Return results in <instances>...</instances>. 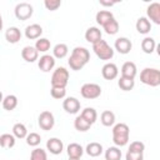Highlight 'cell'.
Returning a JSON list of instances; mask_svg holds the SVG:
<instances>
[{"instance_id":"7bdbcfd3","label":"cell","mask_w":160,"mask_h":160,"mask_svg":"<svg viewBox=\"0 0 160 160\" xmlns=\"http://www.w3.org/2000/svg\"><path fill=\"white\" fill-rule=\"evenodd\" d=\"M2 26H4V21H2V16H1V14H0V31L2 30Z\"/></svg>"},{"instance_id":"d6986e66","label":"cell","mask_w":160,"mask_h":160,"mask_svg":"<svg viewBox=\"0 0 160 160\" xmlns=\"http://www.w3.org/2000/svg\"><path fill=\"white\" fill-rule=\"evenodd\" d=\"M135 28L138 30L139 34H142V35H146L150 32L151 30V22L149 21V19L146 16H141L136 20V24H135Z\"/></svg>"},{"instance_id":"6da1fadb","label":"cell","mask_w":160,"mask_h":160,"mask_svg":"<svg viewBox=\"0 0 160 160\" xmlns=\"http://www.w3.org/2000/svg\"><path fill=\"white\" fill-rule=\"evenodd\" d=\"M90 60V51L84 46H76L72 49L68 64L71 70L79 71L81 70Z\"/></svg>"},{"instance_id":"f6af8a7d","label":"cell","mask_w":160,"mask_h":160,"mask_svg":"<svg viewBox=\"0 0 160 160\" xmlns=\"http://www.w3.org/2000/svg\"><path fill=\"white\" fill-rule=\"evenodd\" d=\"M68 160H80V159H72V158H69Z\"/></svg>"},{"instance_id":"d4e9b609","label":"cell","mask_w":160,"mask_h":160,"mask_svg":"<svg viewBox=\"0 0 160 160\" xmlns=\"http://www.w3.org/2000/svg\"><path fill=\"white\" fill-rule=\"evenodd\" d=\"M111 19H114V15L111 11L109 10H100L96 12V16H95V20L96 22L100 25V26H104L108 21H110Z\"/></svg>"},{"instance_id":"5bb4252c","label":"cell","mask_w":160,"mask_h":160,"mask_svg":"<svg viewBox=\"0 0 160 160\" xmlns=\"http://www.w3.org/2000/svg\"><path fill=\"white\" fill-rule=\"evenodd\" d=\"M101 75L105 80H114L119 75V69L114 62H106L101 68Z\"/></svg>"},{"instance_id":"cb8c5ba5","label":"cell","mask_w":160,"mask_h":160,"mask_svg":"<svg viewBox=\"0 0 160 160\" xmlns=\"http://www.w3.org/2000/svg\"><path fill=\"white\" fill-rule=\"evenodd\" d=\"M100 121L104 126L106 128H110V126H114L115 125V114L110 110H104L100 115Z\"/></svg>"},{"instance_id":"b9f144b4","label":"cell","mask_w":160,"mask_h":160,"mask_svg":"<svg viewBox=\"0 0 160 160\" xmlns=\"http://www.w3.org/2000/svg\"><path fill=\"white\" fill-rule=\"evenodd\" d=\"M99 4H100L101 6H108V8H111V6H114L116 2H115V1H104V0H100V1H99Z\"/></svg>"},{"instance_id":"2e32d148","label":"cell","mask_w":160,"mask_h":160,"mask_svg":"<svg viewBox=\"0 0 160 160\" xmlns=\"http://www.w3.org/2000/svg\"><path fill=\"white\" fill-rule=\"evenodd\" d=\"M21 58L26 61V62H34L39 59V52L34 46H24L21 50Z\"/></svg>"},{"instance_id":"ba28073f","label":"cell","mask_w":160,"mask_h":160,"mask_svg":"<svg viewBox=\"0 0 160 160\" xmlns=\"http://www.w3.org/2000/svg\"><path fill=\"white\" fill-rule=\"evenodd\" d=\"M38 124L40 126L41 130H45V131H49L54 128L55 125V118H54V114L51 111H42L40 112L39 118H38Z\"/></svg>"},{"instance_id":"ffe728a7","label":"cell","mask_w":160,"mask_h":160,"mask_svg":"<svg viewBox=\"0 0 160 160\" xmlns=\"http://www.w3.org/2000/svg\"><path fill=\"white\" fill-rule=\"evenodd\" d=\"M85 40L91 44H95L96 41L101 40V30L96 26H90L85 31Z\"/></svg>"},{"instance_id":"3957f363","label":"cell","mask_w":160,"mask_h":160,"mask_svg":"<svg viewBox=\"0 0 160 160\" xmlns=\"http://www.w3.org/2000/svg\"><path fill=\"white\" fill-rule=\"evenodd\" d=\"M140 81L148 86L156 88L160 85V70L156 68H145L140 72Z\"/></svg>"},{"instance_id":"83f0119b","label":"cell","mask_w":160,"mask_h":160,"mask_svg":"<svg viewBox=\"0 0 160 160\" xmlns=\"http://www.w3.org/2000/svg\"><path fill=\"white\" fill-rule=\"evenodd\" d=\"M74 128H75L78 131H80V132H85V131L90 130L91 124H90L89 121H86L81 115H78V116L75 118V120H74Z\"/></svg>"},{"instance_id":"f546056e","label":"cell","mask_w":160,"mask_h":160,"mask_svg":"<svg viewBox=\"0 0 160 160\" xmlns=\"http://www.w3.org/2000/svg\"><path fill=\"white\" fill-rule=\"evenodd\" d=\"M28 129L22 122H16L12 126V135L15 136V139H25L28 135Z\"/></svg>"},{"instance_id":"4316f807","label":"cell","mask_w":160,"mask_h":160,"mask_svg":"<svg viewBox=\"0 0 160 160\" xmlns=\"http://www.w3.org/2000/svg\"><path fill=\"white\" fill-rule=\"evenodd\" d=\"M16 139L12 134H1L0 135V146L2 149H11L15 146Z\"/></svg>"},{"instance_id":"9c48e42d","label":"cell","mask_w":160,"mask_h":160,"mask_svg":"<svg viewBox=\"0 0 160 160\" xmlns=\"http://www.w3.org/2000/svg\"><path fill=\"white\" fill-rule=\"evenodd\" d=\"M80 106H81L80 101L74 96H68L62 101V109L68 114H78L80 111Z\"/></svg>"},{"instance_id":"44dd1931","label":"cell","mask_w":160,"mask_h":160,"mask_svg":"<svg viewBox=\"0 0 160 160\" xmlns=\"http://www.w3.org/2000/svg\"><path fill=\"white\" fill-rule=\"evenodd\" d=\"M66 152H68V156L69 158H72V159H80L84 154V148L78 144V142H71L68 145L66 148Z\"/></svg>"},{"instance_id":"7c38bea8","label":"cell","mask_w":160,"mask_h":160,"mask_svg":"<svg viewBox=\"0 0 160 160\" xmlns=\"http://www.w3.org/2000/svg\"><path fill=\"white\" fill-rule=\"evenodd\" d=\"M114 48L118 52L122 54V55H126L131 51L132 49V44L130 41V39L125 38V36H121V38H118L115 40V44H114Z\"/></svg>"},{"instance_id":"4dcf8cb0","label":"cell","mask_w":160,"mask_h":160,"mask_svg":"<svg viewBox=\"0 0 160 160\" xmlns=\"http://www.w3.org/2000/svg\"><path fill=\"white\" fill-rule=\"evenodd\" d=\"M105 160H120L121 159V150L118 146H110L105 150Z\"/></svg>"},{"instance_id":"7402d4cb","label":"cell","mask_w":160,"mask_h":160,"mask_svg":"<svg viewBox=\"0 0 160 160\" xmlns=\"http://www.w3.org/2000/svg\"><path fill=\"white\" fill-rule=\"evenodd\" d=\"M86 151V154L91 158H98L102 154L104 149H102V145L100 142H96V141H92V142H89L86 145V148L84 149Z\"/></svg>"},{"instance_id":"ab89813d","label":"cell","mask_w":160,"mask_h":160,"mask_svg":"<svg viewBox=\"0 0 160 160\" xmlns=\"http://www.w3.org/2000/svg\"><path fill=\"white\" fill-rule=\"evenodd\" d=\"M145 150V144L141 141H132L129 145V150L128 151H132V152H142L144 154Z\"/></svg>"},{"instance_id":"d6a6232c","label":"cell","mask_w":160,"mask_h":160,"mask_svg":"<svg viewBox=\"0 0 160 160\" xmlns=\"http://www.w3.org/2000/svg\"><path fill=\"white\" fill-rule=\"evenodd\" d=\"M118 85L121 90L124 91H130L134 89L135 86V80L134 79H129V78H124V76H120L119 80H118Z\"/></svg>"},{"instance_id":"52a82bcc","label":"cell","mask_w":160,"mask_h":160,"mask_svg":"<svg viewBox=\"0 0 160 160\" xmlns=\"http://www.w3.org/2000/svg\"><path fill=\"white\" fill-rule=\"evenodd\" d=\"M14 14H15V16H16L18 20L24 21V20H28V19H30L32 16L34 8H32V5L30 2L22 1V2L16 4V6L14 9Z\"/></svg>"},{"instance_id":"8992f818","label":"cell","mask_w":160,"mask_h":160,"mask_svg":"<svg viewBox=\"0 0 160 160\" xmlns=\"http://www.w3.org/2000/svg\"><path fill=\"white\" fill-rule=\"evenodd\" d=\"M80 94L84 99H88V100L98 99L101 95V86L95 82H86L81 86Z\"/></svg>"},{"instance_id":"f1b7e54d","label":"cell","mask_w":160,"mask_h":160,"mask_svg":"<svg viewBox=\"0 0 160 160\" xmlns=\"http://www.w3.org/2000/svg\"><path fill=\"white\" fill-rule=\"evenodd\" d=\"M69 52V48L66 44H56L54 48H52V56L55 59H64Z\"/></svg>"},{"instance_id":"ac0fdd59","label":"cell","mask_w":160,"mask_h":160,"mask_svg":"<svg viewBox=\"0 0 160 160\" xmlns=\"http://www.w3.org/2000/svg\"><path fill=\"white\" fill-rule=\"evenodd\" d=\"M5 39L10 44H16L21 40V31L19 28L16 26H10L6 31H5Z\"/></svg>"},{"instance_id":"d590c367","label":"cell","mask_w":160,"mask_h":160,"mask_svg":"<svg viewBox=\"0 0 160 160\" xmlns=\"http://www.w3.org/2000/svg\"><path fill=\"white\" fill-rule=\"evenodd\" d=\"M50 95L51 98L56 99V100H61L65 99L66 96V88H58V86H51L50 90Z\"/></svg>"},{"instance_id":"5b68a950","label":"cell","mask_w":160,"mask_h":160,"mask_svg":"<svg viewBox=\"0 0 160 160\" xmlns=\"http://www.w3.org/2000/svg\"><path fill=\"white\" fill-rule=\"evenodd\" d=\"M69 70H66L64 66H59L52 71L50 82L51 86H58V88H66L69 82Z\"/></svg>"},{"instance_id":"60d3db41","label":"cell","mask_w":160,"mask_h":160,"mask_svg":"<svg viewBox=\"0 0 160 160\" xmlns=\"http://www.w3.org/2000/svg\"><path fill=\"white\" fill-rule=\"evenodd\" d=\"M126 160H144V154L142 152H132V151H128L125 155Z\"/></svg>"},{"instance_id":"603a6c76","label":"cell","mask_w":160,"mask_h":160,"mask_svg":"<svg viewBox=\"0 0 160 160\" xmlns=\"http://www.w3.org/2000/svg\"><path fill=\"white\" fill-rule=\"evenodd\" d=\"M18 102H19V101H18V98H16L15 95L10 94V95H6V96H4L1 105H2L4 110H6V111H12L14 109H16V106H18Z\"/></svg>"},{"instance_id":"74e56055","label":"cell","mask_w":160,"mask_h":160,"mask_svg":"<svg viewBox=\"0 0 160 160\" xmlns=\"http://www.w3.org/2000/svg\"><path fill=\"white\" fill-rule=\"evenodd\" d=\"M25 139H26V144L29 146H34V148H36L41 142V136L38 132H30L26 135Z\"/></svg>"},{"instance_id":"4fadbf2b","label":"cell","mask_w":160,"mask_h":160,"mask_svg":"<svg viewBox=\"0 0 160 160\" xmlns=\"http://www.w3.org/2000/svg\"><path fill=\"white\" fill-rule=\"evenodd\" d=\"M46 150L52 155H60L64 150V144L59 138H50L46 141Z\"/></svg>"},{"instance_id":"7a4b0ae2","label":"cell","mask_w":160,"mask_h":160,"mask_svg":"<svg viewBox=\"0 0 160 160\" xmlns=\"http://www.w3.org/2000/svg\"><path fill=\"white\" fill-rule=\"evenodd\" d=\"M111 132H112V142L115 144V146L121 148V146H125L129 142L130 129L125 122L115 124L112 126Z\"/></svg>"},{"instance_id":"ee69618b","label":"cell","mask_w":160,"mask_h":160,"mask_svg":"<svg viewBox=\"0 0 160 160\" xmlns=\"http://www.w3.org/2000/svg\"><path fill=\"white\" fill-rule=\"evenodd\" d=\"M2 99H4V95H2V92L0 91V104L2 102Z\"/></svg>"},{"instance_id":"9a60e30c","label":"cell","mask_w":160,"mask_h":160,"mask_svg":"<svg viewBox=\"0 0 160 160\" xmlns=\"http://www.w3.org/2000/svg\"><path fill=\"white\" fill-rule=\"evenodd\" d=\"M42 34V28L39 24H30L25 28V36L29 40H38L41 38Z\"/></svg>"},{"instance_id":"30bf717a","label":"cell","mask_w":160,"mask_h":160,"mask_svg":"<svg viewBox=\"0 0 160 160\" xmlns=\"http://www.w3.org/2000/svg\"><path fill=\"white\" fill-rule=\"evenodd\" d=\"M38 66L41 71L44 72H49L54 69L55 66V58L52 55L49 54H44L42 56H40V59H38Z\"/></svg>"},{"instance_id":"836d02e7","label":"cell","mask_w":160,"mask_h":160,"mask_svg":"<svg viewBox=\"0 0 160 160\" xmlns=\"http://www.w3.org/2000/svg\"><path fill=\"white\" fill-rule=\"evenodd\" d=\"M86 121H89L91 125L98 120V112H96V110L94 109V108H85L82 111H81V114H80Z\"/></svg>"},{"instance_id":"e0dca14e","label":"cell","mask_w":160,"mask_h":160,"mask_svg":"<svg viewBox=\"0 0 160 160\" xmlns=\"http://www.w3.org/2000/svg\"><path fill=\"white\" fill-rule=\"evenodd\" d=\"M121 76L124 78H129V79H135L136 74H138V68L135 65V62L132 61H125L121 66Z\"/></svg>"},{"instance_id":"277c9868","label":"cell","mask_w":160,"mask_h":160,"mask_svg":"<svg viewBox=\"0 0 160 160\" xmlns=\"http://www.w3.org/2000/svg\"><path fill=\"white\" fill-rule=\"evenodd\" d=\"M92 50L100 60H110L114 58V49L102 39L92 44Z\"/></svg>"},{"instance_id":"e575fe53","label":"cell","mask_w":160,"mask_h":160,"mask_svg":"<svg viewBox=\"0 0 160 160\" xmlns=\"http://www.w3.org/2000/svg\"><path fill=\"white\" fill-rule=\"evenodd\" d=\"M102 29L105 30V32H106L108 35H115V34L119 31V22H118V20L114 18V19H111L110 21H108V22L102 26Z\"/></svg>"},{"instance_id":"8d00e7d4","label":"cell","mask_w":160,"mask_h":160,"mask_svg":"<svg viewBox=\"0 0 160 160\" xmlns=\"http://www.w3.org/2000/svg\"><path fill=\"white\" fill-rule=\"evenodd\" d=\"M30 160H48V154L41 148H35L30 154Z\"/></svg>"},{"instance_id":"484cf974","label":"cell","mask_w":160,"mask_h":160,"mask_svg":"<svg viewBox=\"0 0 160 160\" xmlns=\"http://www.w3.org/2000/svg\"><path fill=\"white\" fill-rule=\"evenodd\" d=\"M156 49V41L150 38V36H146L142 39L141 41V50L145 52V54H152Z\"/></svg>"},{"instance_id":"8fae6325","label":"cell","mask_w":160,"mask_h":160,"mask_svg":"<svg viewBox=\"0 0 160 160\" xmlns=\"http://www.w3.org/2000/svg\"><path fill=\"white\" fill-rule=\"evenodd\" d=\"M146 18L149 19V21L160 25V2H151L148 9H146Z\"/></svg>"},{"instance_id":"f35d334b","label":"cell","mask_w":160,"mask_h":160,"mask_svg":"<svg viewBox=\"0 0 160 160\" xmlns=\"http://www.w3.org/2000/svg\"><path fill=\"white\" fill-rule=\"evenodd\" d=\"M44 6L49 11H55L61 6V0H45L44 1Z\"/></svg>"},{"instance_id":"1f68e13d","label":"cell","mask_w":160,"mask_h":160,"mask_svg":"<svg viewBox=\"0 0 160 160\" xmlns=\"http://www.w3.org/2000/svg\"><path fill=\"white\" fill-rule=\"evenodd\" d=\"M34 48L38 50V52H46L51 48V42L46 38H39L34 45Z\"/></svg>"}]
</instances>
